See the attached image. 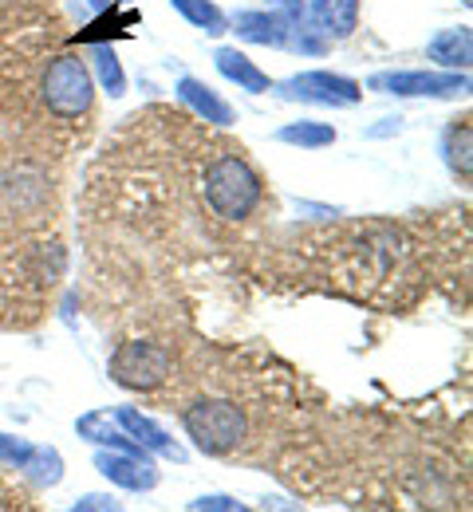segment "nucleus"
<instances>
[{"instance_id":"obj_1","label":"nucleus","mask_w":473,"mask_h":512,"mask_svg":"<svg viewBox=\"0 0 473 512\" xmlns=\"http://www.w3.org/2000/svg\"><path fill=\"white\" fill-rule=\"evenodd\" d=\"M265 182L253 170L249 158L237 154H221L205 166V201L221 221H245L257 205H261Z\"/></svg>"},{"instance_id":"obj_6","label":"nucleus","mask_w":473,"mask_h":512,"mask_svg":"<svg viewBox=\"0 0 473 512\" xmlns=\"http://www.w3.org/2000/svg\"><path fill=\"white\" fill-rule=\"evenodd\" d=\"M280 99H300V103H320V107H355L363 103V87L347 75L336 71H300L292 79H284Z\"/></svg>"},{"instance_id":"obj_17","label":"nucleus","mask_w":473,"mask_h":512,"mask_svg":"<svg viewBox=\"0 0 473 512\" xmlns=\"http://www.w3.org/2000/svg\"><path fill=\"white\" fill-rule=\"evenodd\" d=\"M170 8L182 20H190L194 28H202L205 36H225L229 32V20H225V12L213 0H170Z\"/></svg>"},{"instance_id":"obj_18","label":"nucleus","mask_w":473,"mask_h":512,"mask_svg":"<svg viewBox=\"0 0 473 512\" xmlns=\"http://www.w3.org/2000/svg\"><path fill=\"white\" fill-rule=\"evenodd\" d=\"M91 67H95V75H99V83H103V91H107L111 99L127 95V71H123V64H119V56H115L111 44H95V48H91Z\"/></svg>"},{"instance_id":"obj_19","label":"nucleus","mask_w":473,"mask_h":512,"mask_svg":"<svg viewBox=\"0 0 473 512\" xmlns=\"http://www.w3.org/2000/svg\"><path fill=\"white\" fill-rule=\"evenodd\" d=\"M24 473H32L40 485H60L64 481V457H60V449H52V446H40V453H36V461L24 469Z\"/></svg>"},{"instance_id":"obj_12","label":"nucleus","mask_w":473,"mask_h":512,"mask_svg":"<svg viewBox=\"0 0 473 512\" xmlns=\"http://www.w3.org/2000/svg\"><path fill=\"white\" fill-rule=\"evenodd\" d=\"M178 99H182L186 107H194L205 123H213V127H233V123H237V111H233L209 83L194 79V75H182V79H178Z\"/></svg>"},{"instance_id":"obj_10","label":"nucleus","mask_w":473,"mask_h":512,"mask_svg":"<svg viewBox=\"0 0 473 512\" xmlns=\"http://www.w3.org/2000/svg\"><path fill=\"white\" fill-rule=\"evenodd\" d=\"M115 422L135 438L138 446L146 449V453H158V457H174V461H186V453L182 446L174 442V438H166V430L154 422V418H146V414H138L135 406H119L115 410Z\"/></svg>"},{"instance_id":"obj_23","label":"nucleus","mask_w":473,"mask_h":512,"mask_svg":"<svg viewBox=\"0 0 473 512\" xmlns=\"http://www.w3.org/2000/svg\"><path fill=\"white\" fill-rule=\"evenodd\" d=\"M272 4H276V12H280V16H288V20L296 24V28L304 24V12H308V0H272Z\"/></svg>"},{"instance_id":"obj_8","label":"nucleus","mask_w":473,"mask_h":512,"mask_svg":"<svg viewBox=\"0 0 473 512\" xmlns=\"http://www.w3.org/2000/svg\"><path fill=\"white\" fill-rule=\"evenodd\" d=\"M95 469L111 481V485H119V489H127V493H150L154 485H158V469H154V457H131V453H107V449H99L95 453Z\"/></svg>"},{"instance_id":"obj_26","label":"nucleus","mask_w":473,"mask_h":512,"mask_svg":"<svg viewBox=\"0 0 473 512\" xmlns=\"http://www.w3.org/2000/svg\"><path fill=\"white\" fill-rule=\"evenodd\" d=\"M115 4H119V0H115Z\"/></svg>"},{"instance_id":"obj_2","label":"nucleus","mask_w":473,"mask_h":512,"mask_svg":"<svg viewBox=\"0 0 473 512\" xmlns=\"http://www.w3.org/2000/svg\"><path fill=\"white\" fill-rule=\"evenodd\" d=\"M40 99H44L48 115L60 123L87 119L95 107V75H91L87 60H79L75 52L52 56L40 75Z\"/></svg>"},{"instance_id":"obj_11","label":"nucleus","mask_w":473,"mask_h":512,"mask_svg":"<svg viewBox=\"0 0 473 512\" xmlns=\"http://www.w3.org/2000/svg\"><path fill=\"white\" fill-rule=\"evenodd\" d=\"M75 434L87 438V442H95V446H103V449H119V453H131V457H150V453L138 446L119 422H111L107 410H91V414H83V418L75 422Z\"/></svg>"},{"instance_id":"obj_16","label":"nucleus","mask_w":473,"mask_h":512,"mask_svg":"<svg viewBox=\"0 0 473 512\" xmlns=\"http://www.w3.org/2000/svg\"><path fill=\"white\" fill-rule=\"evenodd\" d=\"M442 154H446V166L454 170V178L470 182V174H473V130H470L466 119L446 130V138H442Z\"/></svg>"},{"instance_id":"obj_13","label":"nucleus","mask_w":473,"mask_h":512,"mask_svg":"<svg viewBox=\"0 0 473 512\" xmlns=\"http://www.w3.org/2000/svg\"><path fill=\"white\" fill-rule=\"evenodd\" d=\"M426 56L446 71H470L473 64V32L470 24H458V28H442L430 44H426Z\"/></svg>"},{"instance_id":"obj_21","label":"nucleus","mask_w":473,"mask_h":512,"mask_svg":"<svg viewBox=\"0 0 473 512\" xmlns=\"http://www.w3.org/2000/svg\"><path fill=\"white\" fill-rule=\"evenodd\" d=\"M71 509L75 512H119L123 505H119L111 493H87V497H79Z\"/></svg>"},{"instance_id":"obj_14","label":"nucleus","mask_w":473,"mask_h":512,"mask_svg":"<svg viewBox=\"0 0 473 512\" xmlns=\"http://www.w3.org/2000/svg\"><path fill=\"white\" fill-rule=\"evenodd\" d=\"M213 64H217V71H221L229 83H237V87L249 91V95L272 91L269 71H261V67L253 64L245 52H237V48H217V52H213Z\"/></svg>"},{"instance_id":"obj_7","label":"nucleus","mask_w":473,"mask_h":512,"mask_svg":"<svg viewBox=\"0 0 473 512\" xmlns=\"http://www.w3.org/2000/svg\"><path fill=\"white\" fill-rule=\"evenodd\" d=\"M229 28L237 32V40L261 44V48H288L296 36V24L280 12H269V8H245L229 20Z\"/></svg>"},{"instance_id":"obj_20","label":"nucleus","mask_w":473,"mask_h":512,"mask_svg":"<svg viewBox=\"0 0 473 512\" xmlns=\"http://www.w3.org/2000/svg\"><path fill=\"white\" fill-rule=\"evenodd\" d=\"M36 453H40V446H32V442H24V438H8V434H0V461H4V465H12V469H28V465L36 461Z\"/></svg>"},{"instance_id":"obj_3","label":"nucleus","mask_w":473,"mask_h":512,"mask_svg":"<svg viewBox=\"0 0 473 512\" xmlns=\"http://www.w3.org/2000/svg\"><path fill=\"white\" fill-rule=\"evenodd\" d=\"M182 426L205 457H225L249 438V418L229 398H198L182 410Z\"/></svg>"},{"instance_id":"obj_15","label":"nucleus","mask_w":473,"mask_h":512,"mask_svg":"<svg viewBox=\"0 0 473 512\" xmlns=\"http://www.w3.org/2000/svg\"><path fill=\"white\" fill-rule=\"evenodd\" d=\"M339 138L332 123H316V119H300V123H284L276 130V142L284 146H300V150H324Z\"/></svg>"},{"instance_id":"obj_4","label":"nucleus","mask_w":473,"mask_h":512,"mask_svg":"<svg viewBox=\"0 0 473 512\" xmlns=\"http://www.w3.org/2000/svg\"><path fill=\"white\" fill-rule=\"evenodd\" d=\"M107 371H111V383H119L123 390H158L170 379L174 359H170V351L162 343L131 339V343L115 347Z\"/></svg>"},{"instance_id":"obj_5","label":"nucleus","mask_w":473,"mask_h":512,"mask_svg":"<svg viewBox=\"0 0 473 512\" xmlns=\"http://www.w3.org/2000/svg\"><path fill=\"white\" fill-rule=\"evenodd\" d=\"M367 87L399 99H454L470 91V75L466 71H379L367 79Z\"/></svg>"},{"instance_id":"obj_9","label":"nucleus","mask_w":473,"mask_h":512,"mask_svg":"<svg viewBox=\"0 0 473 512\" xmlns=\"http://www.w3.org/2000/svg\"><path fill=\"white\" fill-rule=\"evenodd\" d=\"M312 32H320L328 44L351 40L359 28V0H308Z\"/></svg>"},{"instance_id":"obj_25","label":"nucleus","mask_w":473,"mask_h":512,"mask_svg":"<svg viewBox=\"0 0 473 512\" xmlns=\"http://www.w3.org/2000/svg\"><path fill=\"white\" fill-rule=\"evenodd\" d=\"M462 4H466V8H470V4H473V0H462Z\"/></svg>"},{"instance_id":"obj_24","label":"nucleus","mask_w":473,"mask_h":512,"mask_svg":"<svg viewBox=\"0 0 473 512\" xmlns=\"http://www.w3.org/2000/svg\"><path fill=\"white\" fill-rule=\"evenodd\" d=\"M399 130H403V119L395 115V119H383V127L367 130V138H387V134H399Z\"/></svg>"},{"instance_id":"obj_22","label":"nucleus","mask_w":473,"mask_h":512,"mask_svg":"<svg viewBox=\"0 0 473 512\" xmlns=\"http://www.w3.org/2000/svg\"><path fill=\"white\" fill-rule=\"evenodd\" d=\"M190 509L194 512H237L241 509V501H233V497H221V493H213V497H198V501H190Z\"/></svg>"}]
</instances>
